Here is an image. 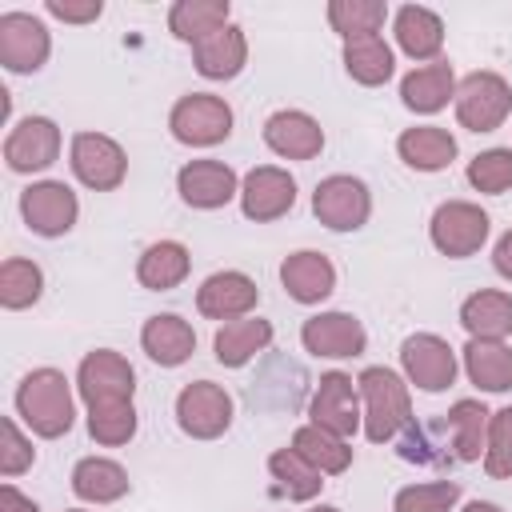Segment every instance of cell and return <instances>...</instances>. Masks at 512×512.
Masks as SVG:
<instances>
[{"label": "cell", "instance_id": "obj_1", "mask_svg": "<svg viewBox=\"0 0 512 512\" xmlns=\"http://www.w3.org/2000/svg\"><path fill=\"white\" fill-rule=\"evenodd\" d=\"M356 388H360V408H364V436L372 444H388L412 424V392L400 372L372 364L356 376Z\"/></svg>", "mask_w": 512, "mask_h": 512}, {"label": "cell", "instance_id": "obj_2", "mask_svg": "<svg viewBox=\"0 0 512 512\" xmlns=\"http://www.w3.org/2000/svg\"><path fill=\"white\" fill-rule=\"evenodd\" d=\"M16 412L36 436H44V440L64 436L76 420V400H72L68 376L60 368H32L16 388Z\"/></svg>", "mask_w": 512, "mask_h": 512}, {"label": "cell", "instance_id": "obj_3", "mask_svg": "<svg viewBox=\"0 0 512 512\" xmlns=\"http://www.w3.org/2000/svg\"><path fill=\"white\" fill-rule=\"evenodd\" d=\"M456 120L468 132H496L512 112V84L500 72H468L456 84Z\"/></svg>", "mask_w": 512, "mask_h": 512}, {"label": "cell", "instance_id": "obj_4", "mask_svg": "<svg viewBox=\"0 0 512 512\" xmlns=\"http://www.w3.org/2000/svg\"><path fill=\"white\" fill-rule=\"evenodd\" d=\"M488 212L472 200H444L432 220H428V236L436 244V252L452 256V260H464V256H476L488 240Z\"/></svg>", "mask_w": 512, "mask_h": 512}, {"label": "cell", "instance_id": "obj_5", "mask_svg": "<svg viewBox=\"0 0 512 512\" xmlns=\"http://www.w3.org/2000/svg\"><path fill=\"white\" fill-rule=\"evenodd\" d=\"M168 128L180 144H192V148H212L220 140H228L232 132V108L228 100L212 96V92H188L172 104L168 112Z\"/></svg>", "mask_w": 512, "mask_h": 512}, {"label": "cell", "instance_id": "obj_6", "mask_svg": "<svg viewBox=\"0 0 512 512\" xmlns=\"http://www.w3.org/2000/svg\"><path fill=\"white\" fill-rule=\"evenodd\" d=\"M312 212L324 228L332 232H356L368 224L372 216V192L360 176H348V172H336V176H324L312 192Z\"/></svg>", "mask_w": 512, "mask_h": 512}, {"label": "cell", "instance_id": "obj_7", "mask_svg": "<svg viewBox=\"0 0 512 512\" xmlns=\"http://www.w3.org/2000/svg\"><path fill=\"white\" fill-rule=\"evenodd\" d=\"M68 164H72L76 180L84 188H92V192H112L128 176L124 148L112 136H104V132H76L72 148H68Z\"/></svg>", "mask_w": 512, "mask_h": 512}, {"label": "cell", "instance_id": "obj_8", "mask_svg": "<svg viewBox=\"0 0 512 512\" xmlns=\"http://www.w3.org/2000/svg\"><path fill=\"white\" fill-rule=\"evenodd\" d=\"M176 424L192 440H216L232 428V396L212 380H192L176 396Z\"/></svg>", "mask_w": 512, "mask_h": 512}, {"label": "cell", "instance_id": "obj_9", "mask_svg": "<svg viewBox=\"0 0 512 512\" xmlns=\"http://www.w3.org/2000/svg\"><path fill=\"white\" fill-rule=\"evenodd\" d=\"M76 392L88 408L96 404H116V400H132L136 396V372L132 364L112 352V348H96L80 360L76 368Z\"/></svg>", "mask_w": 512, "mask_h": 512}, {"label": "cell", "instance_id": "obj_10", "mask_svg": "<svg viewBox=\"0 0 512 512\" xmlns=\"http://www.w3.org/2000/svg\"><path fill=\"white\" fill-rule=\"evenodd\" d=\"M400 368L404 380L416 384L420 392H444L456 380V352L436 332H412L400 344Z\"/></svg>", "mask_w": 512, "mask_h": 512}, {"label": "cell", "instance_id": "obj_11", "mask_svg": "<svg viewBox=\"0 0 512 512\" xmlns=\"http://www.w3.org/2000/svg\"><path fill=\"white\" fill-rule=\"evenodd\" d=\"M308 424H320L336 436H352L356 428H364V408H360V388L348 372H324L312 400H308Z\"/></svg>", "mask_w": 512, "mask_h": 512}, {"label": "cell", "instance_id": "obj_12", "mask_svg": "<svg viewBox=\"0 0 512 512\" xmlns=\"http://www.w3.org/2000/svg\"><path fill=\"white\" fill-rule=\"evenodd\" d=\"M20 216L36 236H64L80 216V200L64 180H36L20 192Z\"/></svg>", "mask_w": 512, "mask_h": 512}, {"label": "cell", "instance_id": "obj_13", "mask_svg": "<svg viewBox=\"0 0 512 512\" xmlns=\"http://www.w3.org/2000/svg\"><path fill=\"white\" fill-rule=\"evenodd\" d=\"M48 52H52V36L40 16L32 12L0 16V64L8 72H40Z\"/></svg>", "mask_w": 512, "mask_h": 512}, {"label": "cell", "instance_id": "obj_14", "mask_svg": "<svg viewBox=\"0 0 512 512\" xmlns=\"http://www.w3.org/2000/svg\"><path fill=\"white\" fill-rule=\"evenodd\" d=\"M292 204H296V180L288 176V168L260 164L240 180V212L256 224L280 220L284 212H292Z\"/></svg>", "mask_w": 512, "mask_h": 512}, {"label": "cell", "instance_id": "obj_15", "mask_svg": "<svg viewBox=\"0 0 512 512\" xmlns=\"http://www.w3.org/2000/svg\"><path fill=\"white\" fill-rule=\"evenodd\" d=\"M300 344L324 360H348L368 348V332L352 312H316L300 328Z\"/></svg>", "mask_w": 512, "mask_h": 512}, {"label": "cell", "instance_id": "obj_16", "mask_svg": "<svg viewBox=\"0 0 512 512\" xmlns=\"http://www.w3.org/2000/svg\"><path fill=\"white\" fill-rule=\"evenodd\" d=\"M60 156V128L48 116H24L4 140V164L12 172H44Z\"/></svg>", "mask_w": 512, "mask_h": 512}, {"label": "cell", "instance_id": "obj_17", "mask_svg": "<svg viewBox=\"0 0 512 512\" xmlns=\"http://www.w3.org/2000/svg\"><path fill=\"white\" fill-rule=\"evenodd\" d=\"M176 192L188 208L212 212L224 208L232 196H240V176L224 160H188L176 172Z\"/></svg>", "mask_w": 512, "mask_h": 512}, {"label": "cell", "instance_id": "obj_18", "mask_svg": "<svg viewBox=\"0 0 512 512\" xmlns=\"http://www.w3.org/2000/svg\"><path fill=\"white\" fill-rule=\"evenodd\" d=\"M256 300H260L256 280L244 276V272H236V268L212 272V276L196 288V312L208 316V320H220V324L248 316V312L256 308Z\"/></svg>", "mask_w": 512, "mask_h": 512}, {"label": "cell", "instance_id": "obj_19", "mask_svg": "<svg viewBox=\"0 0 512 512\" xmlns=\"http://www.w3.org/2000/svg\"><path fill=\"white\" fill-rule=\"evenodd\" d=\"M264 144L284 160H312L324 148V128L300 108H280L264 120Z\"/></svg>", "mask_w": 512, "mask_h": 512}, {"label": "cell", "instance_id": "obj_20", "mask_svg": "<svg viewBox=\"0 0 512 512\" xmlns=\"http://www.w3.org/2000/svg\"><path fill=\"white\" fill-rule=\"evenodd\" d=\"M280 284L296 304H320L336 292V268L324 252L300 248L292 256H284L280 264Z\"/></svg>", "mask_w": 512, "mask_h": 512}, {"label": "cell", "instance_id": "obj_21", "mask_svg": "<svg viewBox=\"0 0 512 512\" xmlns=\"http://www.w3.org/2000/svg\"><path fill=\"white\" fill-rule=\"evenodd\" d=\"M140 348L148 352L152 364H160V368H180V364L196 352V332H192V324H188L184 316H176V312H156V316H148L144 328H140Z\"/></svg>", "mask_w": 512, "mask_h": 512}, {"label": "cell", "instance_id": "obj_22", "mask_svg": "<svg viewBox=\"0 0 512 512\" xmlns=\"http://www.w3.org/2000/svg\"><path fill=\"white\" fill-rule=\"evenodd\" d=\"M192 64L204 80H232L240 76V68L248 64V40H244V28L236 24H224L216 32H208L204 40L192 44Z\"/></svg>", "mask_w": 512, "mask_h": 512}, {"label": "cell", "instance_id": "obj_23", "mask_svg": "<svg viewBox=\"0 0 512 512\" xmlns=\"http://www.w3.org/2000/svg\"><path fill=\"white\" fill-rule=\"evenodd\" d=\"M392 32H396L400 52L412 56V60H428L432 64L440 56V48H444V20L424 4H404L396 12V20H392Z\"/></svg>", "mask_w": 512, "mask_h": 512}, {"label": "cell", "instance_id": "obj_24", "mask_svg": "<svg viewBox=\"0 0 512 512\" xmlns=\"http://www.w3.org/2000/svg\"><path fill=\"white\" fill-rule=\"evenodd\" d=\"M400 100L404 108L412 112H440L448 100H456V76H452V64L448 60H432V64H420L412 68L404 80H400Z\"/></svg>", "mask_w": 512, "mask_h": 512}, {"label": "cell", "instance_id": "obj_25", "mask_svg": "<svg viewBox=\"0 0 512 512\" xmlns=\"http://www.w3.org/2000/svg\"><path fill=\"white\" fill-rule=\"evenodd\" d=\"M396 152L416 172H440V168H448L456 160V136L448 128H440V124H416V128L400 132Z\"/></svg>", "mask_w": 512, "mask_h": 512}, {"label": "cell", "instance_id": "obj_26", "mask_svg": "<svg viewBox=\"0 0 512 512\" xmlns=\"http://www.w3.org/2000/svg\"><path fill=\"white\" fill-rule=\"evenodd\" d=\"M272 344V324L260 316H240L216 328L212 336V352L224 368H244L252 356H260Z\"/></svg>", "mask_w": 512, "mask_h": 512}, {"label": "cell", "instance_id": "obj_27", "mask_svg": "<svg viewBox=\"0 0 512 512\" xmlns=\"http://www.w3.org/2000/svg\"><path fill=\"white\" fill-rule=\"evenodd\" d=\"M460 324L472 340H504L512 336V296L500 288H480L460 304Z\"/></svg>", "mask_w": 512, "mask_h": 512}, {"label": "cell", "instance_id": "obj_28", "mask_svg": "<svg viewBox=\"0 0 512 512\" xmlns=\"http://www.w3.org/2000/svg\"><path fill=\"white\" fill-rule=\"evenodd\" d=\"M188 268H192V256H188V248H184L180 240H156V244H148V248L140 252V260H136V280H140L148 292H168V288L184 284Z\"/></svg>", "mask_w": 512, "mask_h": 512}, {"label": "cell", "instance_id": "obj_29", "mask_svg": "<svg viewBox=\"0 0 512 512\" xmlns=\"http://www.w3.org/2000/svg\"><path fill=\"white\" fill-rule=\"evenodd\" d=\"M464 372L480 392L512 388V348L504 340H472L464 344Z\"/></svg>", "mask_w": 512, "mask_h": 512}, {"label": "cell", "instance_id": "obj_30", "mask_svg": "<svg viewBox=\"0 0 512 512\" xmlns=\"http://www.w3.org/2000/svg\"><path fill=\"white\" fill-rule=\"evenodd\" d=\"M72 492L84 504H112L128 492V472L108 456H84L72 468Z\"/></svg>", "mask_w": 512, "mask_h": 512}, {"label": "cell", "instance_id": "obj_31", "mask_svg": "<svg viewBox=\"0 0 512 512\" xmlns=\"http://www.w3.org/2000/svg\"><path fill=\"white\" fill-rule=\"evenodd\" d=\"M344 72H348L356 84L376 88V84H384V80L396 72V56H392V48L384 44L380 32H372V36H352V40H344Z\"/></svg>", "mask_w": 512, "mask_h": 512}, {"label": "cell", "instance_id": "obj_32", "mask_svg": "<svg viewBox=\"0 0 512 512\" xmlns=\"http://www.w3.org/2000/svg\"><path fill=\"white\" fill-rule=\"evenodd\" d=\"M292 448H296L316 472H324V476H340V472H348V464H352V444H348L344 436L320 428V424H300V428L292 432Z\"/></svg>", "mask_w": 512, "mask_h": 512}, {"label": "cell", "instance_id": "obj_33", "mask_svg": "<svg viewBox=\"0 0 512 512\" xmlns=\"http://www.w3.org/2000/svg\"><path fill=\"white\" fill-rule=\"evenodd\" d=\"M228 16H232L228 0H176V4L168 8V32H172L176 40H184V44H196V40H204L208 32L232 24Z\"/></svg>", "mask_w": 512, "mask_h": 512}, {"label": "cell", "instance_id": "obj_34", "mask_svg": "<svg viewBox=\"0 0 512 512\" xmlns=\"http://www.w3.org/2000/svg\"><path fill=\"white\" fill-rule=\"evenodd\" d=\"M488 420H492V412L480 400H456L448 408V428H452V452H456V460L472 464V460L484 456Z\"/></svg>", "mask_w": 512, "mask_h": 512}, {"label": "cell", "instance_id": "obj_35", "mask_svg": "<svg viewBox=\"0 0 512 512\" xmlns=\"http://www.w3.org/2000/svg\"><path fill=\"white\" fill-rule=\"evenodd\" d=\"M268 472H272L276 488H280L288 500H312V496H320V488H324V472H316L296 448H276V452L268 456Z\"/></svg>", "mask_w": 512, "mask_h": 512}, {"label": "cell", "instance_id": "obj_36", "mask_svg": "<svg viewBox=\"0 0 512 512\" xmlns=\"http://www.w3.org/2000/svg\"><path fill=\"white\" fill-rule=\"evenodd\" d=\"M44 292V272L40 264L24 260V256H8L0 264V304L8 312H20V308H32Z\"/></svg>", "mask_w": 512, "mask_h": 512}, {"label": "cell", "instance_id": "obj_37", "mask_svg": "<svg viewBox=\"0 0 512 512\" xmlns=\"http://www.w3.org/2000/svg\"><path fill=\"white\" fill-rule=\"evenodd\" d=\"M388 20V4L384 0H332L328 4V24L352 40V36H372L380 32Z\"/></svg>", "mask_w": 512, "mask_h": 512}, {"label": "cell", "instance_id": "obj_38", "mask_svg": "<svg viewBox=\"0 0 512 512\" xmlns=\"http://www.w3.org/2000/svg\"><path fill=\"white\" fill-rule=\"evenodd\" d=\"M88 432L96 444L104 448H120L136 436V404L132 400H116V404H96L88 408Z\"/></svg>", "mask_w": 512, "mask_h": 512}, {"label": "cell", "instance_id": "obj_39", "mask_svg": "<svg viewBox=\"0 0 512 512\" xmlns=\"http://www.w3.org/2000/svg\"><path fill=\"white\" fill-rule=\"evenodd\" d=\"M456 500H460L456 480H424V484L400 488L392 500V512H452Z\"/></svg>", "mask_w": 512, "mask_h": 512}, {"label": "cell", "instance_id": "obj_40", "mask_svg": "<svg viewBox=\"0 0 512 512\" xmlns=\"http://www.w3.org/2000/svg\"><path fill=\"white\" fill-rule=\"evenodd\" d=\"M468 184L484 196H500L512 188V148H488L468 160Z\"/></svg>", "mask_w": 512, "mask_h": 512}, {"label": "cell", "instance_id": "obj_41", "mask_svg": "<svg viewBox=\"0 0 512 512\" xmlns=\"http://www.w3.org/2000/svg\"><path fill=\"white\" fill-rule=\"evenodd\" d=\"M484 472L492 480L512 476V408L492 412L488 420V444H484Z\"/></svg>", "mask_w": 512, "mask_h": 512}, {"label": "cell", "instance_id": "obj_42", "mask_svg": "<svg viewBox=\"0 0 512 512\" xmlns=\"http://www.w3.org/2000/svg\"><path fill=\"white\" fill-rule=\"evenodd\" d=\"M32 460H36L32 440L16 428L12 416H4V420H0V472H4V476H20L24 468H32Z\"/></svg>", "mask_w": 512, "mask_h": 512}, {"label": "cell", "instance_id": "obj_43", "mask_svg": "<svg viewBox=\"0 0 512 512\" xmlns=\"http://www.w3.org/2000/svg\"><path fill=\"white\" fill-rule=\"evenodd\" d=\"M44 8H48V16H56L64 24H88V20H96L104 12L100 0H48Z\"/></svg>", "mask_w": 512, "mask_h": 512}, {"label": "cell", "instance_id": "obj_44", "mask_svg": "<svg viewBox=\"0 0 512 512\" xmlns=\"http://www.w3.org/2000/svg\"><path fill=\"white\" fill-rule=\"evenodd\" d=\"M0 512H40V504L28 500L16 484H0Z\"/></svg>", "mask_w": 512, "mask_h": 512}, {"label": "cell", "instance_id": "obj_45", "mask_svg": "<svg viewBox=\"0 0 512 512\" xmlns=\"http://www.w3.org/2000/svg\"><path fill=\"white\" fill-rule=\"evenodd\" d=\"M492 268H496L504 280H512V228L496 240V248H492Z\"/></svg>", "mask_w": 512, "mask_h": 512}, {"label": "cell", "instance_id": "obj_46", "mask_svg": "<svg viewBox=\"0 0 512 512\" xmlns=\"http://www.w3.org/2000/svg\"><path fill=\"white\" fill-rule=\"evenodd\" d=\"M460 512H504L500 504H492V500H468Z\"/></svg>", "mask_w": 512, "mask_h": 512}, {"label": "cell", "instance_id": "obj_47", "mask_svg": "<svg viewBox=\"0 0 512 512\" xmlns=\"http://www.w3.org/2000/svg\"><path fill=\"white\" fill-rule=\"evenodd\" d=\"M308 512H340V508H332V504H320V508H308Z\"/></svg>", "mask_w": 512, "mask_h": 512}, {"label": "cell", "instance_id": "obj_48", "mask_svg": "<svg viewBox=\"0 0 512 512\" xmlns=\"http://www.w3.org/2000/svg\"><path fill=\"white\" fill-rule=\"evenodd\" d=\"M64 512H84V508H64Z\"/></svg>", "mask_w": 512, "mask_h": 512}]
</instances>
